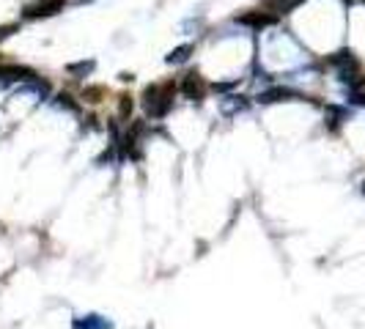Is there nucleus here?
<instances>
[{
  "label": "nucleus",
  "instance_id": "obj_1",
  "mask_svg": "<svg viewBox=\"0 0 365 329\" xmlns=\"http://www.w3.org/2000/svg\"><path fill=\"white\" fill-rule=\"evenodd\" d=\"M179 91V83L173 80H165V83H154L148 85L146 93H143V108L151 118H163L168 115V110L173 108V96Z\"/></svg>",
  "mask_w": 365,
  "mask_h": 329
},
{
  "label": "nucleus",
  "instance_id": "obj_2",
  "mask_svg": "<svg viewBox=\"0 0 365 329\" xmlns=\"http://www.w3.org/2000/svg\"><path fill=\"white\" fill-rule=\"evenodd\" d=\"M179 91H182L187 99H203L206 91H209V83H206L198 72H190V74H184V80L179 83Z\"/></svg>",
  "mask_w": 365,
  "mask_h": 329
},
{
  "label": "nucleus",
  "instance_id": "obj_3",
  "mask_svg": "<svg viewBox=\"0 0 365 329\" xmlns=\"http://www.w3.org/2000/svg\"><path fill=\"white\" fill-rule=\"evenodd\" d=\"M329 63H332L335 69H341L344 80L354 77V74H357V69H360V61H357L354 55L349 53V50H344V53H335L332 58H329Z\"/></svg>",
  "mask_w": 365,
  "mask_h": 329
},
{
  "label": "nucleus",
  "instance_id": "obj_4",
  "mask_svg": "<svg viewBox=\"0 0 365 329\" xmlns=\"http://www.w3.org/2000/svg\"><path fill=\"white\" fill-rule=\"evenodd\" d=\"M237 22L239 25H245V28H256V31H261V28L274 25L277 17H274V14H264V11H247V14H239Z\"/></svg>",
  "mask_w": 365,
  "mask_h": 329
},
{
  "label": "nucleus",
  "instance_id": "obj_5",
  "mask_svg": "<svg viewBox=\"0 0 365 329\" xmlns=\"http://www.w3.org/2000/svg\"><path fill=\"white\" fill-rule=\"evenodd\" d=\"M66 0H36V3H31L28 9H25V17H50V14H55L61 6H63Z\"/></svg>",
  "mask_w": 365,
  "mask_h": 329
},
{
  "label": "nucleus",
  "instance_id": "obj_6",
  "mask_svg": "<svg viewBox=\"0 0 365 329\" xmlns=\"http://www.w3.org/2000/svg\"><path fill=\"white\" fill-rule=\"evenodd\" d=\"M72 329H113V321H108L105 315L88 313V315H77L72 321Z\"/></svg>",
  "mask_w": 365,
  "mask_h": 329
},
{
  "label": "nucleus",
  "instance_id": "obj_7",
  "mask_svg": "<svg viewBox=\"0 0 365 329\" xmlns=\"http://www.w3.org/2000/svg\"><path fill=\"white\" fill-rule=\"evenodd\" d=\"M261 3H264L269 11H274V17H277V14H286V11L297 9L302 0H261Z\"/></svg>",
  "mask_w": 365,
  "mask_h": 329
},
{
  "label": "nucleus",
  "instance_id": "obj_8",
  "mask_svg": "<svg viewBox=\"0 0 365 329\" xmlns=\"http://www.w3.org/2000/svg\"><path fill=\"white\" fill-rule=\"evenodd\" d=\"M19 74H28L31 77V69H25V66H0V85L9 83V80H17Z\"/></svg>",
  "mask_w": 365,
  "mask_h": 329
},
{
  "label": "nucleus",
  "instance_id": "obj_9",
  "mask_svg": "<svg viewBox=\"0 0 365 329\" xmlns=\"http://www.w3.org/2000/svg\"><path fill=\"white\" fill-rule=\"evenodd\" d=\"M289 96H297V93L289 91V88H272V91L261 93V102H283V99H289Z\"/></svg>",
  "mask_w": 365,
  "mask_h": 329
},
{
  "label": "nucleus",
  "instance_id": "obj_10",
  "mask_svg": "<svg viewBox=\"0 0 365 329\" xmlns=\"http://www.w3.org/2000/svg\"><path fill=\"white\" fill-rule=\"evenodd\" d=\"M190 53H192V44H184V47H179V50H173V53L168 55V63H184L190 58Z\"/></svg>",
  "mask_w": 365,
  "mask_h": 329
},
{
  "label": "nucleus",
  "instance_id": "obj_11",
  "mask_svg": "<svg viewBox=\"0 0 365 329\" xmlns=\"http://www.w3.org/2000/svg\"><path fill=\"white\" fill-rule=\"evenodd\" d=\"M93 69V61H88V63H74V66H69V72L72 74H88Z\"/></svg>",
  "mask_w": 365,
  "mask_h": 329
},
{
  "label": "nucleus",
  "instance_id": "obj_12",
  "mask_svg": "<svg viewBox=\"0 0 365 329\" xmlns=\"http://www.w3.org/2000/svg\"><path fill=\"white\" fill-rule=\"evenodd\" d=\"M11 31H17V25H3V28H0V38H6Z\"/></svg>",
  "mask_w": 365,
  "mask_h": 329
},
{
  "label": "nucleus",
  "instance_id": "obj_13",
  "mask_svg": "<svg viewBox=\"0 0 365 329\" xmlns=\"http://www.w3.org/2000/svg\"><path fill=\"white\" fill-rule=\"evenodd\" d=\"M127 113H132V102L124 96V102H121V115H127Z\"/></svg>",
  "mask_w": 365,
  "mask_h": 329
},
{
  "label": "nucleus",
  "instance_id": "obj_14",
  "mask_svg": "<svg viewBox=\"0 0 365 329\" xmlns=\"http://www.w3.org/2000/svg\"><path fill=\"white\" fill-rule=\"evenodd\" d=\"M360 3H365V0H360Z\"/></svg>",
  "mask_w": 365,
  "mask_h": 329
}]
</instances>
